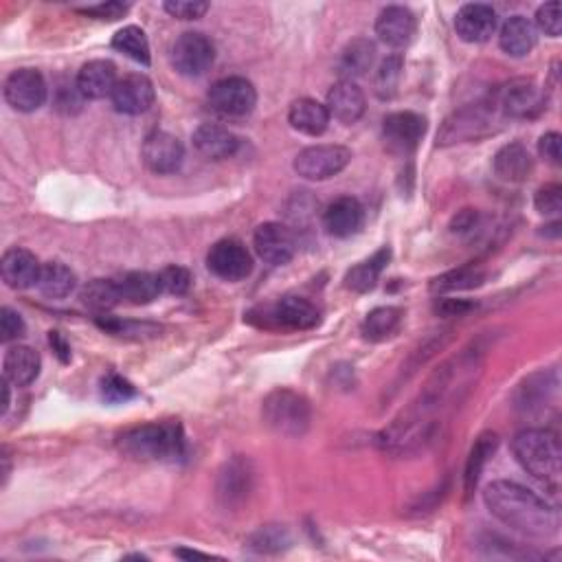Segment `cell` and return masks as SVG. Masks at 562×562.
<instances>
[{
    "label": "cell",
    "instance_id": "obj_27",
    "mask_svg": "<svg viewBox=\"0 0 562 562\" xmlns=\"http://www.w3.org/2000/svg\"><path fill=\"white\" fill-rule=\"evenodd\" d=\"M501 49L512 58H525L536 47V27L525 16H512L503 22L499 31Z\"/></svg>",
    "mask_w": 562,
    "mask_h": 562
},
{
    "label": "cell",
    "instance_id": "obj_7",
    "mask_svg": "<svg viewBox=\"0 0 562 562\" xmlns=\"http://www.w3.org/2000/svg\"><path fill=\"white\" fill-rule=\"evenodd\" d=\"M352 163V152L343 145H312L295 156V172L306 181H328Z\"/></svg>",
    "mask_w": 562,
    "mask_h": 562
},
{
    "label": "cell",
    "instance_id": "obj_26",
    "mask_svg": "<svg viewBox=\"0 0 562 562\" xmlns=\"http://www.w3.org/2000/svg\"><path fill=\"white\" fill-rule=\"evenodd\" d=\"M330 112L317 99H297L288 110V123L301 134L308 137H321L330 126Z\"/></svg>",
    "mask_w": 562,
    "mask_h": 562
},
{
    "label": "cell",
    "instance_id": "obj_20",
    "mask_svg": "<svg viewBox=\"0 0 562 562\" xmlns=\"http://www.w3.org/2000/svg\"><path fill=\"white\" fill-rule=\"evenodd\" d=\"M40 268L42 264L38 262V257L27 249H20V246L5 251L3 260H0V275H3L5 284L14 290H27L36 286Z\"/></svg>",
    "mask_w": 562,
    "mask_h": 562
},
{
    "label": "cell",
    "instance_id": "obj_47",
    "mask_svg": "<svg viewBox=\"0 0 562 562\" xmlns=\"http://www.w3.org/2000/svg\"><path fill=\"white\" fill-rule=\"evenodd\" d=\"M433 310H435V314H440V317H466L468 312L477 310V301L440 297L435 301Z\"/></svg>",
    "mask_w": 562,
    "mask_h": 562
},
{
    "label": "cell",
    "instance_id": "obj_49",
    "mask_svg": "<svg viewBox=\"0 0 562 562\" xmlns=\"http://www.w3.org/2000/svg\"><path fill=\"white\" fill-rule=\"evenodd\" d=\"M538 152H541L543 159L552 165H560L562 163V137L558 132H547L538 141Z\"/></svg>",
    "mask_w": 562,
    "mask_h": 562
},
{
    "label": "cell",
    "instance_id": "obj_45",
    "mask_svg": "<svg viewBox=\"0 0 562 562\" xmlns=\"http://www.w3.org/2000/svg\"><path fill=\"white\" fill-rule=\"evenodd\" d=\"M25 332H27V325L14 308L5 306L0 310V341L3 343L18 341L20 336H25Z\"/></svg>",
    "mask_w": 562,
    "mask_h": 562
},
{
    "label": "cell",
    "instance_id": "obj_48",
    "mask_svg": "<svg viewBox=\"0 0 562 562\" xmlns=\"http://www.w3.org/2000/svg\"><path fill=\"white\" fill-rule=\"evenodd\" d=\"M84 16H93L97 20H119L130 11L128 3H117V0H110V3H99L80 9Z\"/></svg>",
    "mask_w": 562,
    "mask_h": 562
},
{
    "label": "cell",
    "instance_id": "obj_52",
    "mask_svg": "<svg viewBox=\"0 0 562 562\" xmlns=\"http://www.w3.org/2000/svg\"><path fill=\"white\" fill-rule=\"evenodd\" d=\"M176 556L181 558H209L207 554H200V552H189V549H178Z\"/></svg>",
    "mask_w": 562,
    "mask_h": 562
},
{
    "label": "cell",
    "instance_id": "obj_51",
    "mask_svg": "<svg viewBox=\"0 0 562 562\" xmlns=\"http://www.w3.org/2000/svg\"><path fill=\"white\" fill-rule=\"evenodd\" d=\"M475 224H477V211H472V209H464L459 216L455 218L453 222V231L457 233H466L470 229H475Z\"/></svg>",
    "mask_w": 562,
    "mask_h": 562
},
{
    "label": "cell",
    "instance_id": "obj_15",
    "mask_svg": "<svg viewBox=\"0 0 562 562\" xmlns=\"http://www.w3.org/2000/svg\"><path fill=\"white\" fill-rule=\"evenodd\" d=\"M382 134H385V141L391 152L409 154L424 139L426 119L411 110L393 112V115L382 121Z\"/></svg>",
    "mask_w": 562,
    "mask_h": 562
},
{
    "label": "cell",
    "instance_id": "obj_36",
    "mask_svg": "<svg viewBox=\"0 0 562 562\" xmlns=\"http://www.w3.org/2000/svg\"><path fill=\"white\" fill-rule=\"evenodd\" d=\"M112 49L128 55L130 60L139 62L143 66L150 64V42L141 27L130 25L117 31L115 38H112Z\"/></svg>",
    "mask_w": 562,
    "mask_h": 562
},
{
    "label": "cell",
    "instance_id": "obj_46",
    "mask_svg": "<svg viewBox=\"0 0 562 562\" xmlns=\"http://www.w3.org/2000/svg\"><path fill=\"white\" fill-rule=\"evenodd\" d=\"M165 11L170 16L178 18V20H198L209 11V3H200V0H194V3H187V0H170V3L163 5Z\"/></svg>",
    "mask_w": 562,
    "mask_h": 562
},
{
    "label": "cell",
    "instance_id": "obj_13",
    "mask_svg": "<svg viewBox=\"0 0 562 562\" xmlns=\"http://www.w3.org/2000/svg\"><path fill=\"white\" fill-rule=\"evenodd\" d=\"M253 244L257 255L266 264L284 266L297 253V238L290 227L281 222H264L257 227L253 235Z\"/></svg>",
    "mask_w": 562,
    "mask_h": 562
},
{
    "label": "cell",
    "instance_id": "obj_22",
    "mask_svg": "<svg viewBox=\"0 0 562 562\" xmlns=\"http://www.w3.org/2000/svg\"><path fill=\"white\" fill-rule=\"evenodd\" d=\"M117 69L108 60H93L77 73L75 86L84 99H106L117 86Z\"/></svg>",
    "mask_w": 562,
    "mask_h": 562
},
{
    "label": "cell",
    "instance_id": "obj_1",
    "mask_svg": "<svg viewBox=\"0 0 562 562\" xmlns=\"http://www.w3.org/2000/svg\"><path fill=\"white\" fill-rule=\"evenodd\" d=\"M483 503L494 519L527 538L547 541L560 532V512L554 505L516 481H492L483 492Z\"/></svg>",
    "mask_w": 562,
    "mask_h": 562
},
{
    "label": "cell",
    "instance_id": "obj_40",
    "mask_svg": "<svg viewBox=\"0 0 562 562\" xmlns=\"http://www.w3.org/2000/svg\"><path fill=\"white\" fill-rule=\"evenodd\" d=\"M286 545H290V536L281 525H266L262 530H257L251 538V547L260 554L279 552V549H284Z\"/></svg>",
    "mask_w": 562,
    "mask_h": 562
},
{
    "label": "cell",
    "instance_id": "obj_16",
    "mask_svg": "<svg viewBox=\"0 0 562 562\" xmlns=\"http://www.w3.org/2000/svg\"><path fill=\"white\" fill-rule=\"evenodd\" d=\"M110 99H112V106H115V110L121 112V115H130V117L143 115V112H148L152 108L156 99L154 84L148 80V77L139 73L126 75L123 80L117 82Z\"/></svg>",
    "mask_w": 562,
    "mask_h": 562
},
{
    "label": "cell",
    "instance_id": "obj_32",
    "mask_svg": "<svg viewBox=\"0 0 562 562\" xmlns=\"http://www.w3.org/2000/svg\"><path fill=\"white\" fill-rule=\"evenodd\" d=\"M123 301L134 303V306H145V303H152L154 299H159L163 292L159 273H128L119 281Z\"/></svg>",
    "mask_w": 562,
    "mask_h": 562
},
{
    "label": "cell",
    "instance_id": "obj_38",
    "mask_svg": "<svg viewBox=\"0 0 562 562\" xmlns=\"http://www.w3.org/2000/svg\"><path fill=\"white\" fill-rule=\"evenodd\" d=\"M402 69H404L402 55H389V58L380 62L378 71L374 75V93L380 99H391L396 95L402 80Z\"/></svg>",
    "mask_w": 562,
    "mask_h": 562
},
{
    "label": "cell",
    "instance_id": "obj_24",
    "mask_svg": "<svg viewBox=\"0 0 562 562\" xmlns=\"http://www.w3.org/2000/svg\"><path fill=\"white\" fill-rule=\"evenodd\" d=\"M534 172V159L523 143L514 141L503 145L494 154V174L505 183H523Z\"/></svg>",
    "mask_w": 562,
    "mask_h": 562
},
{
    "label": "cell",
    "instance_id": "obj_3",
    "mask_svg": "<svg viewBox=\"0 0 562 562\" xmlns=\"http://www.w3.org/2000/svg\"><path fill=\"white\" fill-rule=\"evenodd\" d=\"M512 453L527 475L536 479L538 483H543V486L552 492H558L562 477V451L556 431L523 429L514 435Z\"/></svg>",
    "mask_w": 562,
    "mask_h": 562
},
{
    "label": "cell",
    "instance_id": "obj_2",
    "mask_svg": "<svg viewBox=\"0 0 562 562\" xmlns=\"http://www.w3.org/2000/svg\"><path fill=\"white\" fill-rule=\"evenodd\" d=\"M117 448L137 462H178L187 453V442L178 422H150L123 431Z\"/></svg>",
    "mask_w": 562,
    "mask_h": 562
},
{
    "label": "cell",
    "instance_id": "obj_39",
    "mask_svg": "<svg viewBox=\"0 0 562 562\" xmlns=\"http://www.w3.org/2000/svg\"><path fill=\"white\" fill-rule=\"evenodd\" d=\"M554 391V385L547 382V374H534L527 378L523 385L516 391V407L521 411H534L543 407L549 393Z\"/></svg>",
    "mask_w": 562,
    "mask_h": 562
},
{
    "label": "cell",
    "instance_id": "obj_34",
    "mask_svg": "<svg viewBox=\"0 0 562 562\" xmlns=\"http://www.w3.org/2000/svg\"><path fill=\"white\" fill-rule=\"evenodd\" d=\"M402 323V310L393 308V306H385V308H376L365 317L363 325H361V334L365 341H385L389 336L400 328Z\"/></svg>",
    "mask_w": 562,
    "mask_h": 562
},
{
    "label": "cell",
    "instance_id": "obj_30",
    "mask_svg": "<svg viewBox=\"0 0 562 562\" xmlns=\"http://www.w3.org/2000/svg\"><path fill=\"white\" fill-rule=\"evenodd\" d=\"M389 257H391L389 246H382L378 253L369 257V260L350 268V271H347V275H345V288L352 290V292L374 290L382 271H385Z\"/></svg>",
    "mask_w": 562,
    "mask_h": 562
},
{
    "label": "cell",
    "instance_id": "obj_14",
    "mask_svg": "<svg viewBox=\"0 0 562 562\" xmlns=\"http://www.w3.org/2000/svg\"><path fill=\"white\" fill-rule=\"evenodd\" d=\"M141 159L154 174H174L181 170L185 161V148L174 134L156 130L143 141Z\"/></svg>",
    "mask_w": 562,
    "mask_h": 562
},
{
    "label": "cell",
    "instance_id": "obj_19",
    "mask_svg": "<svg viewBox=\"0 0 562 562\" xmlns=\"http://www.w3.org/2000/svg\"><path fill=\"white\" fill-rule=\"evenodd\" d=\"M365 209L361 202L352 196H343L330 202V207L323 213V227L334 238H352L363 229Z\"/></svg>",
    "mask_w": 562,
    "mask_h": 562
},
{
    "label": "cell",
    "instance_id": "obj_23",
    "mask_svg": "<svg viewBox=\"0 0 562 562\" xmlns=\"http://www.w3.org/2000/svg\"><path fill=\"white\" fill-rule=\"evenodd\" d=\"M194 148L211 161H224L235 156L240 148V139L227 128L216 123H202L194 132Z\"/></svg>",
    "mask_w": 562,
    "mask_h": 562
},
{
    "label": "cell",
    "instance_id": "obj_6",
    "mask_svg": "<svg viewBox=\"0 0 562 562\" xmlns=\"http://www.w3.org/2000/svg\"><path fill=\"white\" fill-rule=\"evenodd\" d=\"M246 319L266 330H312L319 323V310L308 299L288 295L255 308Z\"/></svg>",
    "mask_w": 562,
    "mask_h": 562
},
{
    "label": "cell",
    "instance_id": "obj_11",
    "mask_svg": "<svg viewBox=\"0 0 562 562\" xmlns=\"http://www.w3.org/2000/svg\"><path fill=\"white\" fill-rule=\"evenodd\" d=\"M494 95H497L501 115L510 119H532L541 115L547 104L545 93L532 80L512 82Z\"/></svg>",
    "mask_w": 562,
    "mask_h": 562
},
{
    "label": "cell",
    "instance_id": "obj_25",
    "mask_svg": "<svg viewBox=\"0 0 562 562\" xmlns=\"http://www.w3.org/2000/svg\"><path fill=\"white\" fill-rule=\"evenodd\" d=\"M40 354L27 345L9 347L3 361V378L14 387H27L40 376Z\"/></svg>",
    "mask_w": 562,
    "mask_h": 562
},
{
    "label": "cell",
    "instance_id": "obj_44",
    "mask_svg": "<svg viewBox=\"0 0 562 562\" xmlns=\"http://www.w3.org/2000/svg\"><path fill=\"white\" fill-rule=\"evenodd\" d=\"M534 207L538 213H543V216H558L562 211V187L552 183L538 189L534 198Z\"/></svg>",
    "mask_w": 562,
    "mask_h": 562
},
{
    "label": "cell",
    "instance_id": "obj_37",
    "mask_svg": "<svg viewBox=\"0 0 562 562\" xmlns=\"http://www.w3.org/2000/svg\"><path fill=\"white\" fill-rule=\"evenodd\" d=\"M486 273L479 266H462L457 271L444 273L431 281V292L442 295V292H457V290H470L483 284Z\"/></svg>",
    "mask_w": 562,
    "mask_h": 562
},
{
    "label": "cell",
    "instance_id": "obj_43",
    "mask_svg": "<svg viewBox=\"0 0 562 562\" xmlns=\"http://www.w3.org/2000/svg\"><path fill=\"white\" fill-rule=\"evenodd\" d=\"M536 25L541 31H545L549 38H558L562 31V9L558 0L552 3H545L543 7H538L536 11Z\"/></svg>",
    "mask_w": 562,
    "mask_h": 562
},
{
    "label": "cell",
    "instance_id": "obj_12",
    "mask_svg": "<svg viewBox=\"0 0 562 562\" xmlns=\"http://www.w3.org/2000/svg\"><path fill=\"white\" fill-rule=\"evenodd\" d=\"M49 88L40 71L18 69L7 77L5 99L7 104L18 112H36L47 101Z\"/></svg>",
    "mask_w": 562,
    "mask_h": 562
},
{
    "label": "cell",
    "instance_id": "obj_42",
    "mask_svg": "<svg viewBox=\"0 0 562 562\" xmlns=\"http://www.w3.org/2000/svg\"><path fill=\"white\" fill-rule=\"evenodd\" d=\"M161 288L167 295H185L191 286V275L183 266H165L159 273Z\"/></svg>",
    "mask_w": 562,
    "mask_h": 562
},
{
    "label": "cell",
    "instance_id": "obj_31",
    "mask_svg": "<svg viewBox=\"0 0 562 562\" xmlns=\"http://www.w3.org/2000/svg\"><path fill=\"white\" fill-rule=\"evenodd\" d=\"M38 290L49 299H64L69 297L77 286V277L69 266L62 262L42 264L38 277Z\"/></svg>",
    "mask_w": 562,
    "mask_h": 562
},
{
    "label": "cell",
    "instance_id": "obj_4",
    "mask_svg": "<svg viewBox=\"0 0 562 562\" xmlns=\"http://www.w3.org/2000/svg\"><path fill=\"white\" fill-rule=\"evenodd\" d=\"M501 110L497 104V95L483 99L479 104H470L462 110L453 112L444 121L442 130L437 132V145H455L464 141H477L494 130V123L499 121Z\"/></svg>",
    "mask_w": 562,
    "mask_h": 562
},
{
    "label": "cell",
    "instance_id": "obj_10",
    "mask_svg": "<svg viewBox=\"0 0 562 562\" xmlns=\"http://www.w3.org/2000/svg\"><path fill=\"white\" fill-rule=\"evenodd\" d=\"M209 271L224 281H242L253 273V257L249 249L235 238H224L207 253Z\"/></svg>",
    "mask_w": 562,
    "mask_h": 562
},
{
    "label": "cell",
    "instance_id": "obj_21",
    "mask_svg": "<svg viewBox=\"0 0 562 562\" xmlns=\"http://www.w3.org/2000/svg\"><path fill=\"white\" fill-rule=\"evenodd\" d=\"M325 108H328L330 117L345 123V126H352V123H356L365 115V93L354 80H341L330 88Z\"/></svg>",
    "mask_w": 562,
    "mask_h": 562
},
{
    "label": "cell",
    "instance_id": "obj_35",
    "mask_svg": "<svg viewBox=\"0 0 562 562\" xmlns=\"http://www.w3.org/2000/svg\"><path fill=\"white\" fill-rule=\"evenodd\" d=\"M80 297H82L84 306L95 310V312H108L112 308H117L119 303L123 301L119 281H115V279L88 281Z\"/></svg>",
    "mask_w": 562,
    "mask_h": 562
},
{
    "label": "cell",
    "instance_id": "obj_50",
    "mask_svg": "<svg viewBox=\"0 0 562 562\" xmlns=\"http://www.w3.org/2000/svg\"><path fill=\"white\" fill-rule=\"evenodd\" d=\"M49 343L53 347V352L60 356L62 363H69L71 361V347H69V343L64 341V336L60 332H51L49 334Z\"/></svg>",
    "mask_w": 562,
    "mask_h": 562
},
{
    "label": "cell",
    "instance_id": "obj_41",
    "mask_svg": "<svg viewBox=\"0 0 562 562\" xmlns=\"http://www.w3.org/2000/svg\"><path fill=\"white\" fill-rule=\"evenodd\" d=\"M134 396H137V389H134L132 382H128L126 378H121L117 374H108L104 380H101V398L110 404L128 402Z\"/></svg>",
    "mask_w": 562,
    "mask_h": 562
},
{
    "label": "cell",
    "instance_id": "obj_17",
    "mask_svg": "<svg viewBox=\"0 0 562 562\" xmlns=\"http://www.w3.org/2000/svg\"><path fill=\"white\" fill-rule=\"evenodd\" d=\"M418 20L413 11L400 5H391L382 9L376 18V36L391 49H402L413 40Z\"/></svg>",
    "mask_w": 562,
    "mask_h": 562
},
{
    "label": "cell",
    "instance_id": "obj_9",
    "mask_svg": "<svg viewBox=\"0 0 562 562\" xmlns=\"http://www.w3.org/2000/svg\"><path fill=\"white\" fill-rule=\"evenodd\" d=\"M207 99L209 106L222 117H246L255 110L257 91L244 77H224L211 86Z\"/></svg>",
    "mask_w": 562,
    "mask_h": 562
},
{
    "label": "cell",
    "instance_id": "obj_29",
    "mask_svg": "<svg viewBox=\"0 0 562 562\" xmlns=\"http://www.w3.org/2000/svg\"><path fill=\"white\" fill-rule=\"evenodd\" d=\"M499 448V435L486 431L481 433L475 444L470 448V455L466 459V470H464V492L466 497H470L472 492H475L477 483L483 475V470H486V464L490 462V457L497 453Z\"/></svg>",
    "mask_w": 562,
    "mask_h": 562
},
{
    "label": "cell",
    "instance_id": "obj_33",
    "mask_svg": "<svg viewBox=\"0 0 562 562\" xmlns=\"http://www.w3.org/2000/svg\"><path fill=\"white\" fill-rule=\"evenodd\" d=\"M376 60V47L365 38L352 40L347 47L341 51L339 58V73L343 80H352V77L365 75Z\"/></svg>",
    "mask_w": 562,
    "mask_h": 562
},
{
    "label": "cell",
    "instance_id": "obj_28",
    "mask_svg": "<svg viewBox=\"0 0 562 562\" xmlns=\"http://www.w3.org/2000/svg\"><path fill=\"white\" fill-rule=\"evenodd\" d=\"M251 486H253V472L249 468V462H244V459H233V462H229L220 472L218 494L227 505L242 503L246 497H249Z\"/></svg>",
    "mask_w": 562,
    "mask_h": 562
},
{
    "label": "cell",
    "instance_id": "obj_18",
    "mask_svg": "<svg viewBox=\"0 0 562 562\" xmlns=\"http://www.w3.org/2000/svg\"><path fill=\"white\" fill-rule=\"evenodd\" d=\"M457 36L470 44H481L492 38V33L497 31V11L490 5L483 3H470L457 11L455 18Z\"/></svg>",
    "mask_w": 562,
    "mask_h": 562
},
{
    "label": "cell",
    "instance_id": "obj_8",
    "mask_svg": "<svg viewBox=\"0 0 562 562\" xmlns=\"http://www.w3.org/2000/svg\"><path fill=\"white\" fill-rule=\"evenodd\" d=\"M170 58L176 73L185 77H200L216 62V47H213V42L205 33L187 31L174 42Z\"/></svg>",
    "mask_w": 562,
    "mask_h": 562
},
{
    "label": "cell",
    "instance_id": "obj_5",
    "mask_svg": "<svg viewBox=\"0 0 562 562\" xmlns=\"http://www.w3.org/2000/svg\"><path fill=\"white\" fill-rule=\"evenodd\" d=\"M262 413L264 422L277 435L295 437V440L308 433L312 422L310 402L292 389H275L273 393H268Z\"/></svg>",
    "mask_w": 562,
    "mask_h": 562
}]
</instances>
